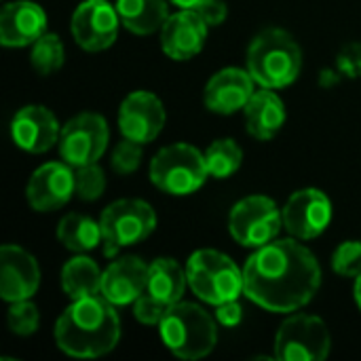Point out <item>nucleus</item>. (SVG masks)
<instances>
[{
    "label": "nucleus",
    "instance_id": "nucleus-1",
    "mask_svg": "<svg viewBox=\"0 0 361 361\" xmlns=\"http://www.w3.org/2000/svg\"><path fill=\"white\" fill-rule=\"evenodd\" d=\"M319 286L322 267L296 237L256 247L243 267V294L271 313L302 309Z\"/></svg>",
    "mask_w": 361,
    "mask_h": 361
},
{
    "label": "nucleus",
    "instance_id": "nucleus-2",
    "mask_svg": "<svg viewBox=\"0 0 361 361\" xmlns=\"http://www.w3.org/2000/svg\"><path fill=\"white\" fill-rule=\"evenodd\" d=\"M118 341V313L102 294L72 300L55 324V343L70 357L93 360L108 355Z\"/></svg>",
    "mask_w": 361,
    "mask_h": 361
},
{
    "label": "nucleus",
    "instance_id": "nucleus-3",
    "mask_svg": "<svg viewBox=\"0 0 361 361\" xmlns=\"http://www.w3.org/2000/svg\"><path fill=\"white\" fill-rule=\"evenodd\" d=\"M302 68V51L294 36L281 27L262 30L247 49V72L264 89L292 85Z\"/></svg>",
    "mask_w": 361,
    "mask_h": 361
},
{
    "label": "nucleus",
    "instance_id": "nucleus-4",
    "mask_svg": "<svg viewBox=\"0 0 361 361\" xmlns=\"http://www.w3.org/2000/svg\"><path fill=\"white\" fill-rule=\"evenodd\" d=\"M218 319L195 302H176L159 324L165 347L182 360H201L218 343Z\"/></svg>",
    "mask_w": 361,
    "mask_h": 361
},
{
    "label": "nucleus",
    "instance_id": "nucleus-5",
    "mask_svg": "<svg viewBox=\"0 0 361 361\" xmlns=\"http://www.w3.org/2000/svg\"><path fill=\"white\" fill-rule=\"evenodd\" d=\"M188 288L207 305L237 300L243 294V271L218 250H199L186 264Z\"/></svg>",
    "mask_w": 361,
    "mask_h": 361
},
{
    "label": "nucleus",
    "instance_id": "nucleus-6",
    "mask_svg": "<svg viewBox=\"0 0 361 361\" xmlns=\"http://www.w3.org/2000/svg\"><path fill=\"white\" fill-rule=\"evenodd\" d=\"M207 176L205 154L184 142L161 148L150 161V182L167 195H192L205 184Z\"/></svg>",
    "mask_w": 361,
    "mask_h": 361
},
{
    "label": "nucleus",
    "instance_id": "nucleus-7",
    "mask_svg": "<svg viewBox=\"0 0 361 361\" xmlns=\"http://www.w3.org/2000/svg\"><path fill=\"white\" fill-rule=\"evenodd\" d=\"M99 226L104 235V254L112 258L121 247L148 239L157 228V214L142 199H121L102 212Z\"/></svg>",
    "mask_w": 361,
    "mask_h": 361
},
{
    "label": "nucleus",
    "instance_id": "nucleus-8",
    "mask_svg": "<svg viewBox=\"0 0 361 361\" xmlns=\"http://www.w3.org/2000/svg\"><path fill=\"white\" fill-rule=\"evenodd\" d=\"M283 228V214L271 197L252 195L241 199L228 216V231L243 247H262Z\"/></svg>",
    "mask_w": 361,
    "mask_h": 361
},
{
    "label": "nucleus",
    "instance_id": "nucleus-9",
    "mask_svg": "<svg viewBox=\"0 0 361 361\" xmlns=\"http://www.w3.org/2000/svg\"><path fill=\"white\" fill-rule=\"evenodd\" d=\"M330 347V330L315 315L288 317L275 336V357L279 361H324Z\"/></svg>",
    "mask_w": 361,
    "mask_h": 361
},
{
    "label": "nucleus",
    "instance_id": "nucleus-10",
    "mask_svg": "<svg viewBox=\"0 0 361 361\" xmlns=\"http://www.w3.org/2000/svg\"><path fill=\"white\" fill-rule=\"evenodd\" d=\"M110 140L108 123L102 114L82 112L61 127L59 154L72 167L97 163Z\"/></svg>",
    "mask_w": 361,
    "mask_h": 361
},
{
    "label": "nucleus",
    "instance_id": "nucleus-11",
    "mask_svg": "<svg viewBox=\"0 0 361 361\" xmlns=\"http://www.w3.org/2000/svg\"><path fill=\"white\" fill-rule=\"evenodd\" d=\"M283 214V228L300 241H309L319 237L332 222V201L319 188H302L296 190L286 207Z\"/></svg>",
    "mask_w": 361,
    "mask_h": 361
},
{
    "label": "nucleus",
    "instance_id": "nucleus-12",
    "mask_svg": "<svg viewBox=\"0 0 361 361\" xmlns=\"http://www.w3.org/2000/svg\"><path fill=\"white\" fill-rule=\"evenodd\" d=\"M118 11L106 0H85L72 15V36L85 51H104L118 36Z\"/></svg>",
    "mask_w": 361,
    "mask_h": 361
},
{
    "label": "nucleus",
    "instance_id": "nucleus-13",
    "mask_svg": "<svg viewBox=\"0 0 361 361\" xmlns=\"http://www.w3.org/2000/svg\"><path fill=\"white\" fill-rule=\"evenodd\" d=\"M165 118L167 114L163 102L150 91L129 93L118 108V127L123 137L140 144L157 140L165 127Z\"/></svg>",
    "mask_w": 361,
    "mask_h": 361
},
{
    "label": "nucleus",
    "instance_id": "nucleus-14",
    "mask_svg": "<svg viewBox=\"0 0 361 361\" xmlns=\"http://www.w3.org/2000/svg\"><path fill=\"white\" fill-rule=\"evenodd\" d=\"M76 195L74 167L63 163H44L38 167L25 188V197L32 209L36 212H55L61 209Z\"/></svg>",
    "mask_w": 361,
    "mask_h": 361
},
{
    "label": "nucleus",
    "instance_id": "nucleus-15",
    "mask_svg": "<svg viewBox=\"0 0 361 361\" xmlns=\"http://www.w3.org/2000/svg\"><path fill=\"white\" fill-rule=\"evenodd\" d=\"M40 269L36 258L19 245L0 250V296L6 302L27 300L38 292Z\"/></svg>",
    "mask_w": 361,
    "mask_h": 361
},
{
    "label": "nucleus",
    "instance_id": "nucleus-16",
    "mask_svg": "<svg viewBox=\"0 0 361 361\" xmlns=\"http://www.w3.org/2000/svg\"><path fill=\"white\" fill-rule=\"evenodd\" d=\"M209 25L195 8H180L161 27V47L167 57L184 61L203 51Z\"/></svg>",
    "mask_w": 361,
    "mask_h": 361
},
{
    "label": "nucleus",
    "instance_id": "nucleus-17",
    "mask_svg": "<svg viewBox=\"0 0 361 361\" xmlns=\"http://www.w3.org/2000/svg\"><path fill=\"white\" fill-rule=\"evenodd\" d=\"M13 142L25 152H47L55 142H59L61 129L57 116L44 106H25L21 108L11 123Z\"/></svg>",
    "mask_w": 361,
    "mask_h": 361
},
{
    "label": "nucleus",
    "instance_id": "nucleus-18",
    "mask_svg": "<svg viewBox=\"0 0 361 361\" xmlns=\"http://www.w3.org/2000/svg\"><path fill=\"white\" fill-rule=\"evenodd\" d=\"M148 288V264L142 258L125 256L114 260L102 277V296L114 307L133 305Z\"/></svg>",
    "mask_w": 361,
    "mask_h": 361
},
{
    "label": "nucleus",
    "instance_id": "nucleus-19",
    "mask_svg": "<svg viewBox=\"0 0 361 361\" xmlns=\"http://www.w3.org/2000/svg\"><path fill=\"white\" fill-rule=\"evenodd\" d=\"M254 78L247 70L224 68L216 72L205 87V106L216 114H235L247 106L254 91Z\"/></svg>",
    "mask_w": 361,
    "mask_h": 361
},
{
    "label": "nucleus",
    "instance_id": "nucleus-20",
    "mask_svg": "<svg viewBox=\"0 0 361 361\" xmlns=\"http://www.w3.org/2000/svg\"><path fill=\"white\" fill-rule=\"evenodd\" d=\"M47 32L42 6L30 0H17L2 6L0 42L4 47H32Z\"/></svg>",
    "mask_w": 361,
    "mask_h": 361
},
{
    "label": "nucleus",
    "instance_id": "nucleus-21",
    "mask_svg": "<svg viewBox=\"0 0 361 361\" xmlns=\"http://www.w3.org/2000/svg\"><path fill=\"white\" fill-rule=\"evenodd\" d=\"M243 112L247 133L256 140L275 137L286 123V106L283 99L275 93V89L262 87L260 91H256Z\"/></svg>",
    "mask_w": 361,
    "mask_h": 361
},
{
    "label": "nucleus",
    "instance_id": "nucleus-22",
    "mask_svg": "<svg viewBox=\"0 0 361 361\" xmlns=\"http://www.w3.org/2000/svg\"><path fill=\"white\" fill-rule=\"evenodd\" d=\"M116 11L121 23L137 36L161 32L169 17L167 0H116Z\"/></svg>",
    "mask_w": 361,
    "mask_h": 361
},
{
    "label": "nucleus",
    "instance_id": "nucleus-23",
    "mask_svg": "<svg viewBox=\"0 0 361 361\" xmlns=\"http://www.w3.org/2000/svg\"><path fill=\"white\" fill-rule=\"evenodd\" d=\"M188 286L186 271L171 258H159L148 264V288L146 292L154 298L176 305L182 300V294Z\"/></svg>",
    "mask_w": 361,
    "mask_h": 361
},
{
    "label": "nucleus",
    "instance_id": "nucleus-24",
    "mask_svg": "<svg viewBox=\"0 0 361 361\" xmlns=\"http://www.w3.org/2000/svg\"><path fill=\"white\" fill-rule=\"evenodd\" d=\"M102 277L104 273L95 264V260L87 256H76L68 260L61 269V288L63 292L76 300L102 294Z\"/></svg>",
    "mask_w": 361,
    "mask_h": 361
},
{
    "label": "nucleus",
    "instance_id": "nucleus-25",
    "mask_svg": "<svg viewBox=\"0 0 361 361\" xmlns=\"http://www.w3.org/2000/svg\"><path fill=\"white\" fill-rule=\"evenodd\" d=\"M57 239L66 250L85 254V252L95 250L104 241V235H102L99 222L91 220L89 216L68 214L61 218V222L57 226Z\"/></svg>",
    "mask_w": 361,
    "mask_h": 361
},
{
    "label": "nucleus",
    "instance_id": "nucleus-26",
    "mask_svg": "<svg viewBox=\"0 0 361 361\" xmlns=\"http://www.w3.org/2000/svg\"><path fill=\"white\" fill-rule=\"evenodd\" d=\"M241 161H243V150H241V146H239L235 140H231V137L216 140V142L205 150L207 171H209V176L220 178V180L233 176V173L241 167Z\"/></svg>",
    "mask_w": 361,
    "mask_h": 361
},
{
    "label": "nucleus",
    "instance_id": "nucleus-27",
    "mask_svg": "<svg viewBox=\"0 0 361 361\" xmlns=\"http://www.w3.org/2000/svg\"><path fill=\"white\" fill-rule=\"evenodd\" d=\"M66 59V51H63V42L55 32H44L30 51V61L34 66V70L42 76H49L53 72H57L63 66Z\"/></svg>",
    "mask_w": 361,
    "mask_h": 361
},
{
    "label": "nucleus",
    "instance_id": "nucleus-28",
    "mask_svg": "<svg viewBox=\"0 0 361 361\" xmlns=\"http://www.w3.org/2000/svg\"><path fill=\"white\" fill-rule=\"evenodd\" d=\"M74 180H76V197L82 201H95L106 190V173L97 163L74 167Z\"/></svg>",
    "mask_w": 361,
    "mask_h": 361
},
{
    "label": "nucleus",
    "instance_id": "nucleus-29",
    "mask_svg": "<svg viewBox=\"0 0 361 361\" xmlns=\"http://www.w3.org/2000/svg\"><path fill=\"white\" fill-rule=\"evenodd\" d=\"M6 324L13 334L17 336H30L38 330L40 326V313L34 302L27 300H17L11 302V309L6 313Z\"/></svg>",
    "mask_w": 361,
    "mask_h": 361
},
{
    "label": "nucleus",
    "instance_id": "nucleus-30",
    "mask_svg": "<svg viewBox=\"0 0 361 361\" xmlns=\"http://www.w3.org/2000/svg\"><path fill=\"white\" fill-rule=\"evenodd\" d=\"M142 157H144V144L123 137V142H118L112 150V169L121 176L133 173L140 167Z\"/></svg>",
    "mask_w": 361,
    "mask_h": 361
},
{
    "label": "nucleus",
    "instance_id": "nucleus-31",
    "mask_svg": "<svg viewBox=\"0 0 361 361\" xmlns=\"http://www.w3.org/2000/svg\"><path fill=\"white\" fill-rule=\"evenodd\" d=\"M332 269L343 277H360L361 275V241H345L334 250Z\"/></svg>",
    "mask_w": 361,
    "mask_h": 361
},
{
    "label": "nucleus",
    "instance_id": "nucleus-32",
    "mask_svg": "<svg viewBox=\"0 0 361 361\" xmlns=\"http://www.w3.org/2000/svg\"><path fill=\"white\" fill-rule=\"evenodd\" d=\"M171 305L154 298L152 294L144 292L135 302H133V317L144 324V326H159L163 322V317L167 315Z\"/></svg>",
    "mask_w": 361,
    "mask_h": 361
},
{
    "label": "nucleus",
    "instance_id": "nucleus-33",
    "mask_svg": "<svg viewBox=\"0 0 361 361\" xmlns=\"http://www.w3.org/2000/svg\"><path fill=\"white\" fill-rule=\"evenodd\" d=\"M203 19H205V23L209 25V27H214V25H220V23H224V19H226V2L224 0H205L199 8H195Z\"/></svg>",
    "mask_w": 361,
    "mask_h": 361
},
{
    "label": "nucleus",
    "instance_id": "nucleus-34",
    "mask_svg": "<svg viewBox=\"0 0 361 361\" xmlns=\"http://www.w3.org/2000/svg\"><path fill=\"white\" fill-rule=\"evenodd\" d=\"M338 68L347 76H360L361 74V44H349L338 57Z\"/></svg>",
    "mask_w": 361,
    "mask_h": 361
},
{
    "label": "nucleus",
    "instance_id": "nucleus-35",
    "mask_svg": "<svg viewBox=\"0 0 361 361\" xmlns=\"http://www.w3.org/2000/svg\"><path fill=\"white\" fill-rule=\"evenodd\" d=\"M243 317V309L237 300H226L216 307V319L224 328H235Z\"/></svg>",
    "mask_w": 361,
    "mask_h": 361
},
{
    "label": "nucleus",
    "instance_id": "nucleus-36",
    "mask_svg": "<svg viewBox=\"0 0 361 361\" xmlns=\"http://www.w3.org/2000/svg\"><path fill=\"white\" fill-rule=\"evenodd\" d=\"M171 4H176L178 8H199L205 0H169Z\"/></svg>",
    "mask_w": 361,
    "mask_h": 361
},
{
    "label": "nucleus",
    "instance_id": "nucleus-37",
    "mask_svg": "<svg viewBox=\"0 0 361 361\" xmlns=\"http://www.w3.org/2000/svg\"><path fill=\"white\" fill-rule=\"evenodd\" d=\"M355 300H357V305H360L361 309V275L355 279Z\"/></svg>",
    "mask_w": 361,
    "mask_h": 361
}]
</instances>
